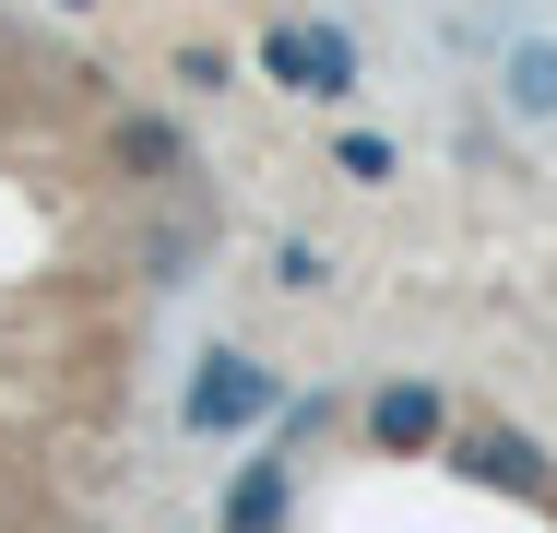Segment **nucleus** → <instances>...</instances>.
<instances>
[{"mask_svg":"<svg viewBox=\"0 0 557 533\" xmlns=\"http://www.w3.org/2000/svg\"><path fill=\"white\" fill-rule=\"evenodd\" d=\"M368 438H380V450H428V438H440V392H416V380H392V392L368 404Z\"/></svg>","mask_w":557,"mask_h":533,"instance_id":"5","label":"nucleus"},{"mask_svg":"<svg viewBox=\"0 0 557 533\" xmlns=\"http://www.w3.org/2000/svg\"><path fill=\"white\" fill-rule=\"evenodd\" d=\"M273 522H285V462H249L225 498V533H273Z\"/></svg>","mask_w":557,"mask_h":533,"instance_id":"6","label":"nucleus"},{"mask_svg":"<svg viewBox=\"0 0 557 533\" xmlns=\"http://www.w3.org/2000/svg\"><path fill=\"white\" fill-rule=\"evenodd\" d=\"M333 166L368 190V178H392V142H380V131H344V142H333Z\"/></svg>","mask_w":557,"mask_h":533,"instance_id":"9","label":"nucleus"},{"mask_svg":"<svg viewBox=\"0 0 557 533\" xmlns=\"http://www.w3.org/2000/svg\"><path fill=\"white\" fill-rule=\"evenodd\" d=\"M261 72H273L285 96H344V84H356V48H344L333 24H273V36H261Z\"/></svg>","mask_w":557,"mask_h":533,"instance_id":"1","label":"nucleus"},{"mask_svg":"<svg viewBox=\"0 0 557 533\" xmlns=\"http://www.w3.org/2000/svg\"><path fill=\"white\" fill-rule=\"evenodd\" d=\"M60 12H84V0H60Z\"/></svg>","mask_w":557,"mask_h":533,"instance_id":"10","label":"nucleus"},{"mask_svg":"<svg viewBox=\"0 0 557 533\" xmlns=\"http://www.w3.org/2000/svg\"><path fill=\"white\" fill-rule=\"evenodd\" d=\"M510 107H522V119H557V48H546V36L510 48Z\"/></svg>","mask_w":557,"mask_h":533,"instance_id":"7","label":"nucleus"},{"mask_svg":"<svg viewBox=\"0 0 557 533\" xmlns=\"http://www.w3.org/2000/svg\"><path fill=\"white\" fill-rule=\"evenodd\" d=\"M261 404H273V368H249V356H202L178 426H237V416H261Z\"/></svg>","mask_w":557,"mask_h":533,"instance_id":"3","label":"nucleus"},{"mask_svg":"<svg viewBox=\"0 0 557 533\" xmlns=\"http://www.w3.org/2000/svg\"><path fill=\"white\" fill-rule=\"evenodd\" d=\"M108 154L143 178V190L190 178V131H178V119H154V107H119V119H108Z\"/></svg>","mask_w":557,"mask_h":533,"instance_id":"2","label":"nucleus"},{"mask_svg":"<svg viewBox=\"0 0 557 533\" xmlns=\"http://www.w3.org/2000/svg\"><path fill=\"white\" fill-rule=\"evenodd\" d=\"M273 285H285V297H309V285H333V261H321L309 237H285V249H273Z\"/></svg>","mask_w":557,"mask_h":533,"instance_id":"8","label":"nucleus"},{"mask_svg":"<svg viewBox=\"0 0 557 533\" xmlns=\"http://www.w3.org/2000/svg\"><path fill=\"white\" fill-rule=\"evenodd\" d=\"M450 462H474L486 486H522V498L546 486V462H534V438H510V426H462V438H450Z\"/></svg>","mask_w":557,"mask_h":533,"instance_id":"4","label":"nucleus"}]
</instances>
